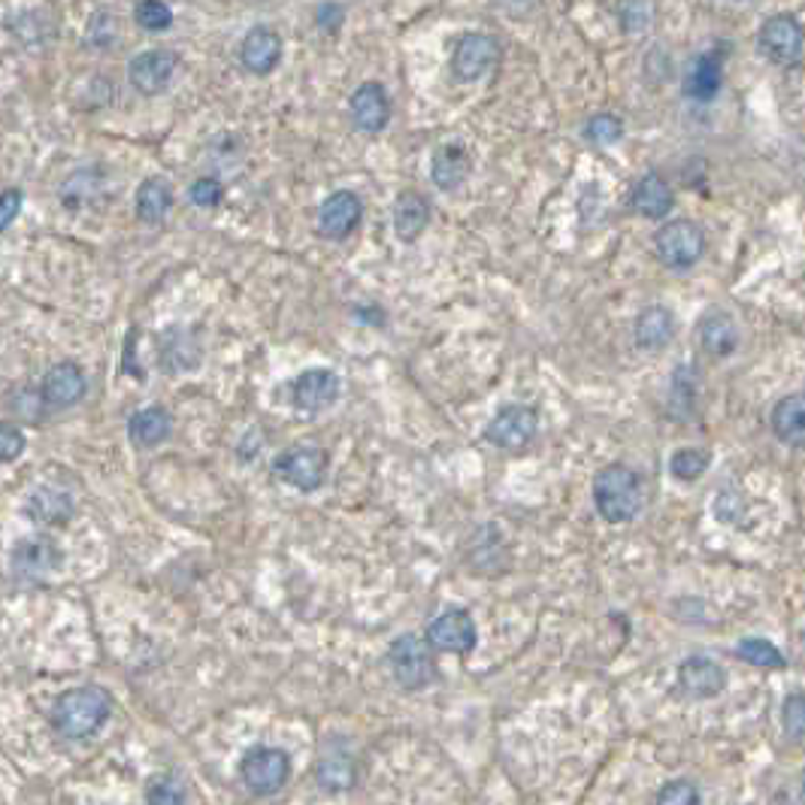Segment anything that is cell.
<instances>
[{
	"label": "cell",
	"mask_w": 805,
	"mask_h": 805,
	"mask_svg": "<svg viewBox=\"0 0 805 805\" xmlns=\"http://www.w3.org/2000/svg\"><path fill=\"white\" fill-rule=\"evenodd\" d=\"M594 506L609 524H627L645 509V479L627 464H609L594 476Z\"/></svg>",
	"instance_id": "1"
},
{
	"label": "cell",
	"mask_w": 805,
	"mask_h": 805,
	"mask_svg": "<svg viewBox=\"0 0 805 805\" xmlns=\"http://www.w3.org/2000/svg\"><path fill=\"white\" fill-rule=\"evenodd\" d=\"M109 714H113V697L97 685H82L58 697L52 721L55 730L67 739H85L104 727Z\"/></svg>",
	"instance_id": "2"
},
{
	"label": "cell",
	"mask_w": 805,
	"mask_h": 805,
	"mask_svg": "<svg viewBox=\"0 0 805 805\" xmlns=\"http://www.w3.org/2000/svg\"><path fill=\"white\" fill-rule=\"evenodd\" d=\"M654 248L663 267L669 270H690L705 255V231L693 219H669L663 221L661 231L654 234Z\"/></svg>",
	"instance_id": "3"
},
{
	"label": "cell",
	"mask_w": 805,
	"mask_h": 805,
	"mask_svg": "<svg viewBox=\"0 0 805 805\" xmlns=\"http://www.w3.org/2000/svg\"><path fill=\"white\" fill-rule=\"evenodd\" d=\"M390 673L397 678V685L406 690H424L436 681V661L433 651L421 637L406 633V637L394 639L388 649Z\"/></svg>",
	"instance_id": "4"
},
{
	"label": "cell",
	"mask_w": 805,
	"mask_h": 805,
	"mask_svg": "<svg viewBox=\"0 0 805 805\" xmlns=\"http://www.w3.org/2000/svg\"><path fill=\"white\" fill-rule=\"evenodd\" d=\"M273 476L285 481L288 488L312 494L318 491L327 479V455L318 445H291L279 452L273 460Z\"/></svg>",
	"instance_id": "5"
},
{
	"label": "cell",
	"mask_w": 805,
	"mask_h": 805,
	"mask_svg": "<svg viewBox=\"0 0 805 805\" xmlns=\"http://www.w3.org/2000/svg\"><path fill=\"white\" fill-rule=\"evenodd\" d=\"M240 779L246 781V788L258 796H273L285 788L291 779V760L282 748L273 745H258L243 757L240 763Z\"/></svg>",
	"instance_id": "6"
},
{
	"label": "cell",
	"mask_w": 805,
	"mask_h": 805,
	"mask_svg": "<svg viewBox=\"0 0 805 805\" xmlns=\"http://www.w3.org/2000/svg\"><path fill=\"white\" fill-rule=\"evenodd\" d=\"M539 430V416L527 402H509L497 412L488 428H485V440L503 448V452H518L524 445H530L533 436Z\"/></svg>",
	"instance_id": "7"
},
{
	"label": "cell",
	"mask_w": 805,
	"mask_h": 805,
	"mask_svg": "<svg viewBox=\"0 0 805 805\" xmlns=\"http://www.w3.org/2000/svg\"><path fill=\"white\" fill-rule=\"evenodd\" d=\"M757 49L779 67H796L803 61V27L793 15H769L757 31Z\"/></svg>",
	"instance_id": "8"
},
{
	"label": "cell",
	"mask_w": 805,
	"mask_h": 805,
	"mask_svg": "<svg viewBox=\"0 0 805 805\" xmlns=\"http://www.w3.org/2000/svg\"><path fill=\"white\" fill-rule=\"evenodd\" d=\"M500 61V43L491 34H464L457 39L455 52H452V73L457 82H479L485 79Z\"/></svg>",
	"instance_id": "9"
},
{
	"label": "cell",
	"mask_w": 805,
	"mask_h": 805,
	"mask_svg": "<svg viewBox=\"0 0 805 805\" xmlns=\"http://www.w3.org/2000/svg\"><path fill=\"white\" fill-rule=\"evenodd\" d=\"M424 642L430 651H442V654H469L479 642V630L467 609H448L430 621Z\"/></svg>",
	"instance_id": "10"
},
{
	"label": "cell",
	"mask_w": 805,
	"mask_h": 805,
	"mask_svg": "<svg viewBox=\"0 0 805 805\" xmlns=\"http://www.w3.org/2000/svg\"><path fill=\"white\" fill-rule=\"evenodd\" d=\"M176 70H179V55L170 52V49H149V52L130 58L128 79L137 92L152 97V94H161L164 89H170Z\"/></svg>",
	"instance_id": "11"
},
{
	"label": "cell",
	"mask_w": 805,
	"mask_h": 805,
	"mask_svg": "<svg viewBox=\"0 0 805 805\" xmlns=\"http://www.w3.org/2000/svg\"><path fill=\"white\" fill-rule=\"evenodd\" d=\"M351 125L361 133H382L390 121V101L382 82H361L349 97Z\"/></svg>",
	"instance_id": "12"
},
{
	"label": "cell",
	"mask_w": 805,
	"mask_h": 805,
	"mask_svg": "<svg viewBox=\"0 0 805 805\" xmlns=\"http://www.w3.org/2000/svg\"><path fill=\"white\" fill-rule=\"evenodd\" d=\"M339 376L334 370H327V366H315V370H306V373H300L298 382H294V388H291V402H294V409L298 412H322L327 406H334L339 400Z\"/></svg>",
	"instance_id": "13"
},
{
	"label": "cell",
	"mask_w": 805,
	"mask_h": 805,
	"mask_svg": "<svg viewBox=\"0 0 805 805\" xmlns=\"http://www.w3.org/2000/svg\"><path fill=\"white\" fill-rule=\"evenodd\" d=\"M364 219V203L354 191H334L318 207V234L325 240H346Z\"/></svg>",
	"instance_id": "14"
},
{
	"label": "cell",
	"mask_w": 805,
	"mask_h": 805,
	"mask_svg": "<svg viewBox=\"0 0 805 805\" xmlns=\"http://www.w3.org/2000/svg\"><path fill=\"white\" fill-rule=\"evenodd\" d=\"M678 685L688 693L690 700H712L721 690L727 688V673L724 666L705 654H693L678 666Z\"/></svg>",
	"instance_id": "15"
},
{
	"label": "cell",
	"mask_w": 805,
	"mask_h": 805,
	"mask_svg": "<svg viewBox=\"0 0 805 805\" xmlns=\"http://www.w3.org/2000/svg\"><path fill=\"white\" fill-rule=\"evenodd\" d=\"M279 61H282V37L267 25L252 27L240 43V65L255 77H270Z\"/></svg>",
	"instance_id": "16"
},
{
	"label": "cell",
	"mask_w": 805,
	"mask_h": 805,
	"mask_svg": "<svg viewBox=\"0 0 805 805\" xmlns=\"http://www.w3.org/2000/svg\"><path fill=\"white\" fill-rule=\"evenodd\" d=\"M724 85V49L714 52H702L690 61L688 73H685V97L697 101V104H712L718 92Z\"/></svg>",
	"instance_id": "17"
},
{
	"label": "cell",
	"mask_w": 805,
	"mask_h": 805,
	"mask_svg": "<svg viewBox=\"0 0 805 805\" xmlns=\"http://www.w3.org/2000/svg\"><path fill=\"white\" fill-rule=\"evenodd\" d=\"M89 394V378L82 373V366L73 361H61L55 364L46 378H43V400L55 406V409H67Z\"/></svg>",
	"instance_id": "18"
},
{
	"label": "cell",
	"mask_w": 805,
	"mask_h": 805,
	"mask_svg": "<svg viewBox=\"0 0 805 805\" xmlns=\"http://www.w3.org/2000/svg\"><path fill=\"white\" fill-rule=\"evenodd\" d=\"M697 339H700V349L709 358L724 361L739 349V327L733 322V315H727L724 310H709L697 325Z\"/></svg>",
	"instance_id": "19"
},
{
	"label": "cell",
	"mask_w": 805,
	"mask_h": 805,
	"mask_svg": "<svg viewBox=\"0 0 805 805\" xmlns=\"http://www.w3.org/2000/svg\"><path fill=\"white\" fill-rule=\"evenodd\" d=\"M676 315L669 306L661 303H651L637 315V325H633V339H637L639 349L645 351H661L666 349L673 337H676Z\"/></svg>",
	"instance_id": "20"
},
{
	"label": "cell",
	"mask_w": 805,
	"mask_h": 805,
	"mask_svg": "<svg viewBox=\"0 0 805 805\" xmlns=\"http://www.w3.org/2000/svg\"><path fill=\"white\" fill-rule=\"evenodd\" d=\"M469 170H472V158H469L467 145L460 143L440 145L430 158V176L440 191H457L467 183Z\"/></svg>",
	"instance_id": "21"
},
{
	"label": "cell",
	"mask_w": 805,
	"mask_h": 805,
	"mask_svg": "<svg viewBox=\"0 0 805 805\" xmlns=\"http://www.w3.org/2000/svg\"><path fill=\"white\" fill-rule=\"evenodd\" d=\"M390 215H394V234H397V240H400V243H416L418 236L428 231L433 209H430V200L424 195H418V191H402V195L394 200Z\"/></svg>",
	"instance_id": "22"
},
{
	"label": "cell",
	"mask_w": 805,
	"mask_h": 805,
	"mask_svg": "<svg viewBox=\"0 0 805 805\" xmlns=\"http://www.w3.org/2000/svg\"><path fill=\"white\" fill-rule=\"evenodd\" d=\"M673 207H676V195H673L669 183L663 179L657 170L645 173L637 183V188H633V209L642 219L663 221L669 219Z\"/></svg>",
	"instance_id": "23"
},
{
	"label": "cell",
	"mask_w": 805,
	"mask_h": 805,
	"mask_svg": "<svg viewBox=\"0 0 805 805\" xmlns=\"http://www.w3.org/2000/svg\"><path fill=\"white\" fill-rule=\"evenodd\" d=\"M58 567V548L46 539H27L13 551V575L22 582H39Z\"/></svg>",
	"instance_id": "24"
},
{
	"label": "cell",
	"mask_w": 805,
	"mask_h": 805,
	"mask_svg": "<svg viewBox=\"0 0 805 805\" xmlns=\"http://www.w3.org/2000/svg\"><path fill=\"white\" fill-rule=\"evenodd\" d=\"M170 430H173V418L164 406H145L137 409L128 421V436L133 445L140 448H155L167 440Z\"/></svg>",
	"instance_id": "25"
},
{
	"label": "cell",
	"mask_w": 805,
	"mask_h": 805,
	"mask_svg": "<svg viewBox=\"0 0 805 805\" xmlns=\"http://www.w3.org/2000/svg\"><path fill=\"white\" fill-rule=\"evenodd\" d=\"M769 424H772V433H775L781 442H788V445H793V448H800V445H803V436H805L803 394H784V397L775 402Z\"/></svg>",
	"instance_id": "26"
},
{
	"label": "cell",
	"mask_w": 805,
	"mask_h": 805,
	"mask_svg": "<svg viewBox=\"0 0 805 805\" xmlns=\"http://www.w3.org/2000/svg\"><path fill=\"white\" fill-rule=\"evenodd\" d=\"M133 207H137V219L140 221H145V224H161V221L167 219L170 207H173V185L167 179H161V176L145 179L137 188Z\"/></svg>",
	"instance_id": "27"
},
{
	"label": "cell",
	"mask_w": 805,
	"mask_h": 805,
	"mask_svg": "<svg viewBox=\"0 0 805 805\" xmlns=\"http://www.w3.org/2000/svg\"><path fill=\"white\" fill-rule=\"evenodd\" d=\"M27 515L39 524H58L73 515V497L65 488H39L37 494L27 500Z\"/></svg>",
	"instance_id": "28"
},
{
	"label": "cell",
	"mask_w": 805,
	"mask_h": 805,
	"mask_svg": "<svg viewBox=\"0 0 805 805\" xmlns=\"http://www.w3.org/2000/svg\"><path fill=\"white\" fill-rule=\"evenodd\" d=\"M736 654H739L745 663L760 666V669H784V666H788V657L781 654L779 645H772L769 639L760 637L742 639L739 645H736Z\"/></svg>",
	"instance_id": "29"
},
{
	"label": "cell",
	"mask_w": 805,
	"mask_h": 805,
	"mask_svg": "<svg viewBox=\"0 0 805 805\" xmlns=\"http://www.w3.org/2000/svg\"><path fill=\"white\" fill-rule=\"evenodd\" d=\"M582 133H585L587 143L599 145V149H609V145L623 140V121L618 116H611V113H597V116L587 118Z\"/></svg>",
	"instance_id": "30"
},
{
	"label": "cell",
	"mask_w": 805,
	"mask_h": 805,
	"mask_svg": "<svg viewBox=\"0 0 805 805\" xmlns=\"http://www.w3.org/2000/svg\"><path fill=\"white\" fill-rule=\"evenodd\" d=\"M709 452L702 448H678L676 455L669 457V472L676 476L678 481H697L709 469Z\"/></svg>",
	"instance_id": "31"
},
{
	"label": "cell",
	"mask_w": 805,
	"mask_h": 805,
	"mask_svg": "<svg viewBox=\"0 0 805 805\" xmlns=\"http://www.w3.org/2000/svg\"><path fill=\"white\" fill-rule=\"evenodd\" d=\"M133 19L143 31H167L173 25V10L161 0H143L133 7Z\"/></svg>",
	"instance_id": "32"
},
{
	"label": "cell",
	"mask_w": 805,
	"mask_h": 805,
	"mask_svg": "<svg viewBox=\"0 0 805 805\" xmlns=\"http://www.w3.org/2000/svg\"><path fill=\"white\" fill-rule=\"evenodd\" d=\"M657 805H700V791L688 779H676L663 784L657 793Z\"/></svg>",
	"instance_id": "33"
},
{
	"label": "cell",
	"mask_w": 805,
	"mask_h": 805,
	"mask_svg": "<svg viewBox=\"0 0 805 805\" xmlns=\"http://www.w3.org/2000/svg\"><path fill=\"white\" fill-rule=\"evenodd\" d=\"M188 197H191L195 207L212 209L224 200V185H221L215 176H200V179H195L191 188H188Z\"/></svg>",
	"instance_id": "34"
},
{
	"label": "cell",
	"mask_w": 805,
	"mask_h": 805,
	"mask_svg": "<svg viewBox=\"0 0 805 805\" xmlns=\"http://www.w3.org/2000/svg\"><path fill=\"white\" fill-rule=\"evenodd\" d=\"M781 721H784V733L791 736L793 742L803 739L805 733V700L803 693H793L784 700V709H781Z\"/></svg>",
	"instance_id": "35"
},
{
	"label": "cell",
	"mask_w": 805,
	"mask_h": 805,
	"mask_svg": "<svg viewBox=\"0 0 805 805\" xmlns=\"http://www.w3.org/2000/svg\"><path fill=\"white\" fill-rule=\"evenodd\" d=\"M618 19L627 34H645L654 19V10L649 3H627V7H618Z\"/></svg>",
	"instance_id": "36"
},
{
	"label": "cell",
	"mask_w": 805,
	"mask_h": 805,
	"mask_svg": "<svg viewBox=\"0 0 805 805\" xmlns=\"http://www.w3.org/2000/svg\"><path fill=\"white\" fill-rule=\"evenodd\" d=\"M149 805H188V796L176 779H158L149 788Z\"/></svg>",
	"instance_id": "37"
},
{
	"label": "cell",
	"mask_w": 805,
	"mask_h": 805,
	"mask_svg": "<svg viewBox=\"0 0 805 805\" xmlns=\"http://www.w3.org/2000/svg\"><path fill=\"white\" fill-rule=\"evenodd\" d=\"M116 34H118L116 15L97 13L92 19V25H89V34H85V39H89L92 46H97V49H109V46L116 43Z\"/></svg>",
	"instance_id": "38"
},
{
	"label": "cell",
	"mask_w": 805,
	"mask_h": 805,
	"mask_svg": "<svg viewBox=\"0 0 805 805\" xmlns=\"http://www.w3.org/2000/svg\"><path fill=\"white\" fill-rule=\"evenodd\" d=\"M22 452H25V433L10 421H0V464H13Z\"/></svg>",
	"instance_id": "39"
},
{
	"label": "cell",
	"mask_w": 805,
	"mask_h": 805,
	"mask_svg": "<svg viewBox=\"0 0 805 805\" xmlns=\"http://www.w3.org/2000/svg\"><path fill=\"white\" fill-rule=\"evenodd\" d=\"M22 203H25V195H22L19 188H7V191L0 195V231H7V228L19 219Z\"/></svg>",
	"instance_id": "40"
},
{
	"label": "cell",
	"mask_w": 805,
	"mask_h": 805,
	"mask_svg": "<svg viewBox=\"0 0 805 805\" xmlns=\"http://www.w3.org/2000/svg\"><path fill=\"white\" fill-rule=\"evenodd\" d=\"M342 19H346V10L337 7V3H325V7H318V13H315V22L322 31H337L342 25Z\"/></svg>",
	"instance_id": "41"
}]
</instances>
